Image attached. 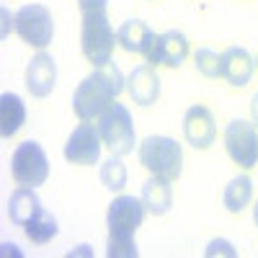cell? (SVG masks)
<instances>
[{
  "label": "cell",
  "mask_w": 258,
  "mask_h": 258,
  "mask_svg": "<svg viewBox=\"0 0 258 258\" xmlns=\"http://www.w3.org/2000/svg\"><path fill=\"white\" fill-rule=\"evenodd\" d=\"M194 64H197V70L204 78H222V54L212 52L207 47L197 49V54H194Z\"/></svg>",
  "instance_id": "7402d4cb"
},
{
  "label": "cell",
  "mask_w": 258,
  "mask_h": 258,
  "mask_svg": "<svg viewBox=\"0 0 258 258\" xmlns=\"http://www.w3.org/2000/svg\"><path fill=\"white\" fill-rule=\"evenodd\" d=\"M250 116H253V124L258 126V93L250 98Z\"/></svg>",
  "instance_id": "d4e9b609"
},
{
  "label": "cell",
  "mask_w": 258,
  "mask_h": 258,
  "mask_svg": "<svg viewBox=\"0 0 258 258\" xmlns=\"http://www.w3.org/2000/svg\"><path fill=\"white\" fill-rule=\"evenodd\" d=\"M106 3H109V0H78V6H80V13L106 11Z\"/></svg>",
  "instance_id": "cb8c5ba5"
},
{
  "label": "cell",
  "mask_w": 258,
  "mask_h": 258,
  "mask_svg": "<svg viewBox=\"0 0 258 258\" xmlns=\"http://www.w3.org/2000/svg\"><path fill=\"white\" fill-rule=\"evenodd\" d=\"M253 199V181L248 176H235L227 186H225V194H222V202H225V209L230 214H240Z\"/></svg>",
  "instance_id": "ffe728a7"
},
{
  "label": "cell",
  "mask_w": 258,
  "mask_h": 258,
  "mask_svg": "<svg viewBox=\"0 0 258 258\" xmlns=\"http://www.w3.org/2000/svg\"><path fill=\"white\" fill-rule=\"evenodd\" d=\"M101 147L103 140L98 126H93L91 121H83L73 129L68 142H64V160L73 165H96L101 158Z\"/></svg>",
  "instance_id": "9c48e42d"
},
{
  "label": "cell",
  "mask_w": 258,
  "mask_h": 258,
  "mask_svg": "<svg viewBox=\"0 0 258 258\" xmlns=\"http://www.w3.org/2000/svg\"><path fill=\"white\" fill-rule=\"evenodd\" d=\"M140 163L150 170V176H158L173 183L183 168V150L173 137H147L140 145Z\"/></svg>",
  "instance_id": "277c9868"
},
{
  "label": "cell",
  "mask_w": 258,
  "mask_h": 258,
  "mask_svg": "<svg viewBox=\"0 0 258 258\" xmlns=\"http://www.w3.org/2000/svg\"><path fill=\"white\" fill-rule=\"evenodd\" d=\"M24 232H26V238L31 240V243H36V245H47L54 235L59 232V225H57V217L49 212V209H44L41 207L34 217L24 225Z\"/></svg>",
  "instance_id": "d6986e66"
},
{
  "label": "cell",
  "mask_w": 258,
  "mask_h": 258,
  "mask_svg": "<svg viewBox=\"0 0 258 258\" xmlns=\"http://www.w3.org/2000/svg\"><path fill=\"white\" fill-rule=\"evenodd\" d=\"M98 132H101L103 145L111 150V155L124 158L129 153H135V121L126 106L114 101L98 116Z\"/></svg>",
  "instance_id": "5b68a950"
},
{
  "label": "cell",
  "mask_w": 258,
  "mask_h": 258,
  "mask_svg": "<svg viewBox=\"0 0 258 258\" xmlns=\"http://www.w3.org/2000/svg\"><path fill=\"white\" fill-rule=\"evenodd\" d=\"M153 39H155V31L142 18H126L116 29V44L129 54H145V49L150 47Z\"/></svg>",
  "instance_id": "9a60e30c"
},
{
  "label": "cell",
  "mask_w": 258,
  "mask_h": 258,
  "mask_svg": "<svg viewBox=\"0 0 258 258\" xmlns=\"http://www.w3.org/2000/svg\"><path fill=\"white\" fill-rule=\"evenodd\" d=\"M255 73V59L243 47H227L222 52V78L232 88H245Z\"/></svg>",
  "instance_id": "5bb4252c"
},
{
  "label": "cell",
  "mask_w": 258,
  "mask_h": 258,
  "mask_svg": "<svg viewBox=\"0 0 258 258\" xmlns=\"http://www.w3.org/2000/svg\"><path fill=\"white\" fill-rule=\"evenodd\" d=\"M26 121V106L18 93H3L0 96V135L3 140H11L21 132Z\"/></svg>",
  "instance_id": "e0dca14e"
},
{
  "label": "cell",
  "mask_w": 258,
  "mask_h": 258,
  "mask_svg": "<svg viewBox=\"0 0 258 258\" xmlns=\"http://www.w3.org/2000/svg\"><path fill=\"white\" fill-rule=\"evenodd\" d=\"M145 62L158 68H181L183 59L188 57V39L181 31H165V34H155V39L150 41V47L145 49Z\"/></svg>",
  "instance_id": "30bf717a"
},
{
  "label": "cell",
  "mask_w": 258,
  "mask_h": 258,
  "mask_svg": "<svg viewBox=\"0 0 258 258\" xmlns=\"http://www.w3.org/2000/svg\"><path fill=\"white\" fill-rule=\"evenodd\" d=\"M126 93L137 106H153L160 98V78L153 64H137L126 78Z\"/></svg>",
  "instance_id": "4fadbf2b"
},
{
  "label": "cell",
  "mask_w": 258,
  "mask_h": 258,
  "mask_svg": "<svg viewBox=\"0 0 258 258\" xmlns=\"http://www.w3.org/2000/svg\"><path fill=\"white\" fill-rule=\"evenodd\" d=\"M142 204L150 214L155 217H163V214L170 212L173 207V188H170V181L165 178H158V176H150L142 186Z\"/></svg>",
  "instance_id": "2e32d148"
},
{
  "label": "cell",
  "mask_w": 258,
  "mask_h": 258,
  "mask_svg": "<svg viewBox=\"0 0 258 258\" xmlns=\"http://www.w3.org/2000/svg\"><path fill=\"white\" fill-rule=\"evenodd\" d=\"M39 209H41V199L36 188H29V186H18L8 199V217L18 227H24Z\"/></svg>",
  "instance_id": "ac0fdd59"
},
{
  "label": "cell",
  "mask_w": 258,
  "mask_h": 258,
  "mask_svg": "<svg viewBox=\"0 0 258 258\" xmlns=\"http://www.w3.org/2000/svg\"><path fill=\"white\" fill-rule=\"evenodd\" d=\"M124 88H126V80H124L116 62H109V64H103V68H96L73 93L75 116L80 121L98 119L119 98V93Z\"/></svg>",
  "instance_id": "6da1fadb"
},
{
  "label": "cell",
  "mask_w": 258,
  "mask_h": 258,
  "mask_svg": "<svg viewBox=\"0 0 258 258\" xmlns=\"http://www.w3.org/2000/svg\"><path fill=\"white\" fill-rule=\"evenodd\" d=\"M116 34L106 18V11L83 13V29H80V49L93 68H103L114 57Z\"/></svg>",
  "instance_id": "3957f363"
},
{
  "label": "cell",
  "mask_w": 258,
  "mask_h": 258,
  "mask_svg": "<svg viewBox=\"0 0 258 258\" xmlns=\"http://www.w3.org/2000/svg\"><path fill=\"white\" fill-rule=\"evenodd\" d=\"M253 220H255V225H258V202H255V207H253Z\"/></svg>",
  "instance_id": "484cf974"
},
{
  "label": "cell",
  "mask_w": 258,
  "mask_h": 258,
  "mask_svg": "<svg viewBox=\"0 0 258 258\" xmlns=\"http://www.w3.org/2000/svg\"><path fill=\"white\" fill-rule=\"evenodd\" d=\"M57 85V62L52 54L39 52L26 64V88L34 98H44Z\"/></svg>",
  "instance_id": "7c38bea8"
},
{
  "label": "cell",
  "mask_w": 258,
  "mask_h": 258,
  "mask_svg": "<svg viewBox=\"0 0 258 258\" xmlns=\"http://www.w3.org/2000/svg\"><path fill=\"white\" fill-rule=\"evenodd\" d=\"M145 220V204L142 199L135 197H116L109 204L106 212V225H109V258H137V243H135V232L140 230Z\"/></svg>",
  "instance_id": "7a4b0ae2"
},
{
  "label": "cell",
  "mask_w": 258,
  "mask_h": 258,
  "mask_svg": "<svg viewBox=\"0 0 258 258\" xmlns=\"http://www.w3.org/2000/svg\"><path fill=\"white\" fill-rule=\"evenodd\" d=\"M13 29L16 34L26 41L29 47L34 49H44L52 44L54 39V21L49 8L39 6V3H29L21 6L13 16Z\"/></svg>",
  "instance_id": "52a82bcc"
},
{
  "label": "cell",
  "mask_w": 258,
  "mask_h": 258,
  "mask_svg": "<svg viewBox=\"0 0 258 258\" xmlns=\"http://www.w3.org/2000/svg\"><path fill=\"white\" fill-rule=\"evenodd\" d=\"M11 173H13V181L18 186H29V188L44 186V181L49 178V158L44 153V147L34 140L21 142L13 150Z\"/></svg>",
  "instance_id": "8992f818"
},
{
  "label": "cell",
  "mask_w": 258,
  "mask_h": 258,
  "mask_svg": "<svg viewBox=\"0 0 258 258\" xmlns=\"http://www.w3.org/2000/svg\"><path fill=\"white\" fill-rule=\"evenodd\" d=\"M101 183L109 191H121L126 186V168L119 155H111L101 165Z\"/></svg>",
  "instance_id": "44dd1931"
},
{
  "label": "cell",
  "mask_w": 258,
  "mask_h": 258,
  "mask_svg": "<svg viewBox=\"0 0 258 258\" xmlns=\"http://www.w3.org/2000/svg\"><path fill=\"white\" fill-rule=\"evenodd\" d=\"M183 137L194 150H207L214 142L217 124H214V114L207 106H191L183 114Z\"/></svg>",
  "instance_id": "8fae6325"
},
{
  "label": "cell",
  "mask_w": 258,
  "mask_h": 258,
  "mask_svg": "<svg viewBox=\"0 0 258 258\" xmlns=\"http://www.w3.org/2000/svg\"><path fill=\"white\" fill-rule=\"evenodd\" d=\"M225 150L235 165L245 170L258 165V126L235 119L225 129Z\"/></svg>",
  "instance_id": "ba28073f"
},
{
  "label": "cell",
  "mask_w": 258,
  "mask_h": 258,
  "mask_svg": "<svg viewBox=\"0 0 258 258\" xmlns=\"http://www.w3.org/2000/svg\"><path fill=\"white\" fill-rule=\"evenodd\" d=\"M204 255L207 258H212V255H230V258H235V255H238V253H235V248L227 243V240H212L209 245H207V250H204Z\"/></svg>",
  "instance_id": "603a6c76"
}]
</instances>
